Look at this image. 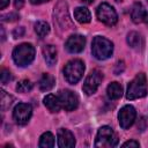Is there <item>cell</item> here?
I'll return each instance as SVG.
<instances>
[{
	"label": "cell",
	"mask_w": 148,
	"mask_h": 148,
	"mask_svg": "<svg viewBox=\"0 0 148 148\" xmlns=\"http://www.w3.org/2000/svg\"><path fill=\"white\" fill-rule=\"evenodd\" d=\"M148 86H147V77L143 73L136 74V76L128 83L126 98L127 99H136L145 97L147 95Z\"/></svg>",
	"instance_id": "6da1fadb"
},
{
	"label": "cell",
	"mask_w": 148,
	"mask_h": 148,
	"mask_svg": "<svg viewBox=\"0 0 148 148\" xmlns=\"http://www.w3.org/2000/svg\"><path fill=\"white\" fill-rule=\"evenodd\" d=\"M13 59L15 64L20 67H25L32 62L35 59V49L31 44L23 43L16 46L13 51Z\"/></svg>",
	"instance_id": "7a4b0ae2"
},
{
	"label": "cell",
	"mask_w": 148,
	"mask_h": 148,
	"mask_svg": "<svg viewBox=\"0 0 148 148\" xmlns=\"http://www.w3.org/2000/svg\"><path fill=\"white\" fill-rule=\"evenodd\" d=\"M91 52L96 59L105 60L111 57V54L113 52V44L105 37L97 36L92 39Z\"/></svg>",
	"instance_id": "3957f363"
},
{
	"label": "cell",
	"mask_w": 148,
	"mask_h": 148,
	"mask_svg": "<svg viewBox=\"0 0 148 148\" xmlns=\"http://www.w3.org/2000/svg\"><path fill=\"white\" fill-rule=\"evenodd\" d=\"M84 72V64L80 59H74L68 61L64 67V75L68 83L75 84L77 83Z\"/></svg>",
	"instance_id": "277c9868"
},
{
	"label": "cell",
	"mask_w": 148,
	"mask_h": 148,
	"mask_svg": "<svg viewBox=\"0 0 148 148\" xmlns=\"http://www.w3.org/2000/svg\"><path fill=\"white\" fill-rule=\"evenodd\" d=\"M118 139L114 134V132L112 131L111 127L109 126H102L96 135V140H95V146L99 147V148H110V147H114L117 146Z\"/></svg>",
	"instance_id": "5b68a950"
},
{
	"label": "cell",
	"mask_w": 148,
	"mask_h": 148,
	"mask_svg": "<svg viewBox=\"0 0 148 148\" xmlns=\"http://www.w3.org/2000/svg\"><path fill=\"white\" fill-rule=\"evenodd\" d=\"M97 18L106 25H114L118 21V15L114 8L109 3H101L96 9Z\"/></svg>",
	"instance_id": "8992f818"
},
{
	"label": "cell",
	"mask_w": 148,
	"mask_h": 148,
	"mask_svg": "<svg viewBox=\"0 0 148 148\" xmlns=\"http://www.w3.org/2000/svg\"><path fill=\"white\" fill-rule=\"evenodd\" d=\"M54 21H57V23L64 28V29H69L71 27V18L68 16V8H67V3L65 1H60L57 3V6L54 7Z\"/></svg>",
	"instance_id": "52a82bcc"
},
{
	"label": "cell",
	"mask_w": 148,
	"mask_h": 148,
	"mask_svg": "<svg viewBox=\"0 0 148 148\" xmlns=\"http://www.w3.org/2000/svg\"><path fill=\"white\" fill-rule=\"evenodd\" d=\"M102 79H103V75L99 71H92L90 72V74L86 77L84 82H83V91L87 94V95H92L94 92H96V90L98 89L101 82H102Z\"/></svg>",
	"instance_id": "ba28073f"
},
{
	"label": "cell",
	"mask_w": 148,
	"mask_h": 148,
	"mask_svg": "<svg viewBox=\"0 0 148 148\" xmlns=\"http://www.w3.org/2000/svg\"><path fill=\"white\" fill-rule=\"evenodd\" d=\"M32 114V108L27 103H18L13 111V118L18 125H25Z\"/></svg>",
	"instance_id": "9c48e42d"
},
{
	"label": "cell",
	"mask_w": 148,
	"mask_h": 148,
	"mask_svg": "<svg viewBox=\"0 0 148 148\" xmlns=\"http://www.w3.org/2000/svg\"><path fill=\"white\" fill-rule=\"evenodd\" d=\"M136 117V112L135 109L132 105H125L120 109L119 113H118V119H119V125L121 128L126 130L128 127H131L135 120Z\"/></svg>",
	"instance_id": "30bf717a"
},
{
	"label": "cell",
	"mask_w": 148,
	"mask_h": 148,
	"mask_svg": "<svg viewBox=\"0 0 148 148\" xmlns=\"http://www.w3.org/2000/svg\"><path fill=\"white\" fill-rule=\"evenodd\" d=\"M60 99L61 108H64L66 111H73L77 108L79 105V98L76 94H74L71 90H61L60 94L58 95Z\"/></svg>",
	"instance_id": "8fae6325"
},
{
	"label": "cell",
	"mask_w": 148,
	"mask_h": 148,
	"mask_svg": "<svg viewBox=\"0 0 148 148\" xmlns=\"http://www.w3.org/2000/svg\"><path fill=\"white\" fill-rule=\"evenodd\" d=\"M86 45V38L81 35H72L65 43V47L69 53H80Z\"/></svg>",
	"instance_id": "7c38bea8"
},
{
	"label": "cell",
	"mask_w": 148,
	"mask_h": 148,
	"mask_svg": "<svg viewBox=\"0 0 148 148\" xmlns=\"http://www.w3.org/2000/svg\"><path fill=\"white\" fill-rule=\"evenodd\" d=\"M58 146L60 148H72L75 146V139L72 132L65 128L58 131Z\"/></svg>",
	"instance_id": "4fadbf2b"
},
{
	"label": "cell",
	"mask_w": 148,
	"mask_h": 148,
	"mask_svg": "<svg viewBox=\"0 0 148 148\" xmlns=\"http://www.w3.org/2000/svg\"><path fill=\"white\" fill-rule=\"evenodd\" d=\"M44 104L51 112H59V110L61 109L59 96H56L53 94H49L44 97Z\"/></svg>",
	"instance_id": "5bb4252c"
},
{
	"label": "cell",
	"mask_w": 148,
	"mask_h": 148,
	"mask_svg": "<svg viewBox=\"0 0 148 148\" xmlns=\"http://www.w3.org/2000/svg\"><path fill=\"white\" fill-rule=\"evenodd\" d=\"M145 15H146V10H145V7L142 6V3H140V2L134 3V6L132 7V10H131L132 21L134 23H140L143 21Z\"/></svg>",
	"instance_id": "9a60e30c"
},
{
	"label": "cell",
	"mask_w": 148,
	"mask_h": 148,
	"mask_svg": "<svg viewBox=\"0 0 148 148\" xmlns=\"http://www.w3.org/2000/svg\"><path fill=\"white\" fill-rule=\"evenodd\" d=\"M43 56L49 66H53L57 61V50L53 45H45L43 47Z\"/></svg>",
	"instance_id": "2e32d148"
},
{
	"label": "cell",
	"mask_w": 148,
	"mask_h": 148,
	"mask_svg": "<svg viewBox=\"0 0 148 148\" xmlns=\"http://www.w3.org/2000/svg\"><path fill=\"white\" fill-rule=\"evenodd\" d=\"M74 17L80 23H89L91 20L90 12L86 7H76L74 9Z\"/></svg>",
	"instance_id": "e0dca14e"
},
{
	"label": "cell",
	"mask_w": 148,
	"mask_h": 148,
	"mask_svg": "<svg viewBox=\"0 0 148 148\" xmlns=\"http://www.w3.org/2000/svg\"><path fill=\"white\" fill-rule=\"evenodd\" d=\"M54 83H56L54 77H53L51 74L44 73V74L42 75V77H40L38 84H39V89H40L42 91H49V90H51V89L53 88Z\"/></svg>",
	"instance_id": "ac0fdd59"
},
{
	"label": "cell",
	"mask_w": 148,
	"mask_h": 148,
	"mask_svg": "<svg viewBox=\"0 0 148 148\" xmlns=\"http://www.w3.org/2000/svg\"><path fill=\"white\" fill-rule=\"evenodd\" d=\"M106 92H108V97L110 99H118L123 95V87L118 82H111L108 86Z\"/></svg>",
	"instance_id": "d6986e66"
},
{
	"label": "cell",
	"mask_w": 148,
	"mask_h": 148,
	"mask_svg": "<svg viewBox=\"0 0 148 148\" xmlns=\"http://www.w3.org/2000/svg\"><path fill=\"white\" fill-rule=\"evenodd\" d=\"M54 146V136L51 132H45L39 138V147L42 148H51Z\"/></svg>",
	"instance_id": "ffe728a7"
},
{
	"label": "cell",
	"mask_w": 148,
	"mask_h": 148,
	"mask_svg": "<svg viewBox=\"0 0 148 148\" xmlns=\"http://www.w3.org/2000/svg\"><path fill=\"white\" fill-rule=\"evenodd\" d=\"M127 43L131 47L138 49L139 46H141V36L135 31H131L127 35Z\"/></svg>",
	"instance_id": "44dd1931"
},
{
	"label": "cell",
	"mask_w": 148,
	"mask_h": 148,
	"mask_svg": "<svg viewBox=\"0 0 148 148\" xmlns=\"http://www.w3.org/2000/svg\"><path fill=\"white\" fill-rule=\"evenodd\" d=\"M35 31L39 37H44L50 32V25L44 21H38L35 23Z\"/></svg>",
	"instance_id": "7402d4cb"
},
{
	"label": "cell",
	"mask_w": 148,
	"mask_h": 148,
	"mask_svg": "<svg viewBox=\"0 0 148 148\" xmlns=\"http://www.w3.org/2000/svg\"><path fill=\"white\" fill-rule=\"evenodd\" d=\"M13 97L9 95V94H7L5 90H1V110L2 111H5V110H7L12 104H13Z\"/></svg>",
	"instance_id": "603a6c76"
},
{
	"label": "cell",
	"mask_w": 148,
	"mask_h": 148,
	"mask_svg": "<svg viewBox=\"0 0 148 148\" xmlns=\"http://www.w3.org/2000/svg\"><path fill=\"white\" fill-rule=\"evenodd\" d=\"M31 89H32V83L29 80H22L16 86V90L18 92H28Z\"/></svg>",
	"instance_id": "cb8c5ba5"
},
{
	"label": "cell",
	"mask_w": 148,
	"mask_h": 148,
	"mask_svg": "<svg viewBox=\"0 0 148 148\" xmlns=\"http://www.w3.org/2000/svg\"><path fill=\"white\" fill-rule=\"evenodd\" d=\"M10 80H12V74H10V72L7 71V69H5V68H2V69H1V83H2V84H7Z\"/></svg>",
	"instance_id": "d4e9b609"
},
{
	"label": "cell",
	"mask_w": 148,
	"mask_h": 148,
	"mask_svg": "<svg viewBox=\"0 0 148 148\" xmlns=\"http://www.w3.org/2000/svg\"><path fill=\"white\" fill-rule=\"evenodd\" d=\"M23 34H24V28H23V27L16 28V29L13 31V36H14V38H20V37L23 36Z\"/></svg>",
	"instance_id": "484cf974"
},
{
	"label": "cell",
	"mask_w": 148,
	"mask_h": 148,
	"mask_svg": "<svg viewBox=\"0 0 148 148\" xmlns=\"http://www.w3.org/2000/svg\"><path fill=\"white\" fill-rule=\"evenodd\" d=\"M2 18L3 20H6V21H15V20H17L18 18V15L16 14V13H9V14H7V15H5V16H2Z\"/></svg>",
	"instance_id": "4316f807"
},
{
	"label": "cell",
	"mask_w": 148,
	"mask_h": 148,
	"mask_svg": "<svg viewBox=\"0 0 148 148\" xmlns=\"http://www.w3.org/2000/svg\"><path fill=\"white\" fill-rule=\"evenodd\" d=\"M123 71H124V62H123V61H119V62L116 65L114 74H116V75H118V74H120Z\"/></svg>",
	"instance_id": "83f0119b"
},
{
	"label": "cell",
	"mask_w": 148,
	"mask_h": 148,
	"mask_svg": "<svg viewBox=\"0 0 148 148\" xmlns=\"http://www.w3.org/2000/svg\"><path fill=\"white\" fill-rule=\"evenodd\" d=\"M123 147H139V142L134 141V140H131V141H126L123 143Z\"/></svg>",
	"instance_id": "f1b7e54d"
},
{
	"label": "cell",
	"mask_w": 148,
	"mask_h": 148,
	"mask_svg": "<svg viewBox=\"0 0 148 148\" xmlns=\"http://www.w3.org/2000/svg\"><path fill=\"white\" fill-rule=\"evenodd\" d=\"M23 5H24V0H14V6H15V8H17V9L22 8Z\"/></svg>",
	"instance_id": "f546056e"
},
{
	"label": "cell",
	"mask_w": 148,
	"mask_h": 148,
	"mask_svg": "<svg viewBox=\"0 0 148 148\" xmlns=\"http://www.w3.org/2000/svg\"><path fill=\"white\" fill-rule=\"evenodd\" d=\"M8 3H9V0H0V8L1 9L6 8L8 6Z\"/></svg>",
	"instance_id": "4dcf8cb0"
},
{
	"label": "cell",
	"mask_w": 148,
	"mask_h": 148,
	"mask_svg": "<svg viewBox=\"0 0 148 148\" xmlns=\"http://www.w3.org/2000/svg\"><path fill=\"white\" fill-rule=\"evenodd\" d=\"M50 0H30V2L32 5H40V3H44V2H47Z\"/></svg>",
	"instance_id": "1f68e13d"
},
{
	"label": "cell",
	"mask_w": 148,
	"mask_h": 148,
	"mask_svg": "<svg viewBox=\"0 0 148 148\" xmlns=\"http://www.w3.org/2000/svg\"><path fill=\"white\" fill-rule=\"evenodd\" d=\"M83 3H86V5H90V3H92L94 2V0H81Z\"/></svg>",
	"instance_id": "d6a6232c"
},
{
	"label": "cell",
	"mask_w": 148,
	"mask_h": 148,
	"mask_svg": "<svg viewBox=\"0 0 148 148\" xmlns=\"http://www.w3.org/2000/svg\"><path fill=\"white\" fill-rule=\"evenodd\" d=\"M143 21L146 22V24H148V13H146V15H145V18H143Z\"/></svg>",
	"instance_id": "836d02e7"
},
{
	"label": "cell",
	"mask_w": 148,
	"mask_h": 148,
	"mask_svg": "<svg viewBox=\"0 0 148 148\" xmlns=\"http://www.w3.org/2000/svg\"><path fill=\"white\" fill-rule=\"evenodd\" d=\"M116 1H121V0H116Z\"/></svg>",
	"instance_id": "e575fe53"
},
{
	"label": "cell",
	"mask_w": 148,
	"mask_h": 148,
	"mask_svg": "<svg viewBox=\"0 0 148 148\" xmlns=\"http://www.w3.org/2000/svg\"><path fill=\"white\" fill-rule=\"evenodd\" d=\"M147 1H148V0H147Z\"/></svg>",
	"instance_id": "d590c367"
}]
</instances>
